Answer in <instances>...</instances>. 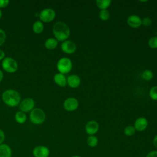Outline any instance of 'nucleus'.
<instances>
[{"instance_id": "obj_1", "label": "nucleus", "mask_w": 157, "mask_h": 157, "mask_svg": "<svg viewBox=\"0 0 157 157\" xmlns=\"http://www.w3.org/2000/svg\"><path fill=\"white\" fill-rule=\"evenodd\" d=\"M53 33L58 41L66 40L70 35L69 26L63 21H57L53 26Z\"/></svg>"}, {"instance_id": "obj_2", "label": "nucleus", "mask_w": 157, "mask_h": 157, "mask_svg": "<svg viewBox=\"0 0 157 157\" xmlns=\"http://www.w3.org/2000/svg\"><path fill=\"white\" fill-rule=\"evenodd\" d=\"M2 99L7 105L15 107L20 103L21 96L17 91L13 89H7L2 93Z\"/></svg>"}, {"instance_id": "obj_3", "label": "nucleus", "mask_w": 157, "mask_h": 157, "mask_svg": "<svg viewBox=\"0 0 157 157\" xmlns=\"http://www.w3.org/2000/svg\"><path fill=\"white\" fill-rule=\"evenodd\" d=\"M45 113L40 108H34L30 112L29 119L31 121L36 124H42L45 120Z\"/></svg>"}, {"instance_id": "obj_4", "label": "nucleus", "mask_w": 157, "mask_h": 157, "mask_svg": "<svg viewBox=\"0 0 157 157\" xmlns=\"http://www.w3.org/2000/svg\"><path fill=\"white\" fill-rule=\"evenodd\" d=\"M56 67L59 73L65 74L69 73L72 68V63L67 57H62L57 62Z\"/></svg>"}, {"instance_id": "obj_5", "label": "nucleus", "mask_w": 157, "mask_h": 157, "mask_svg": "<svg viewBox=\"0 0 157 157\" xmlns=\"http://www.w3.org/2000/svg\"><path fill=\"white\" fill-rule=\"evenodd\" d=\"M2 67L7 72H15L18 69V63L13 58L5 57L1 63Z\"/></svg>"}, {"instance_id": "obj_6", "label": "nucleus", "mask_w": 157, "mask_h": 157, "mask_svg": "<svg viewBox=\"0 0 157 157\" xmlns=\"http://www.w3.org/2000/svg\"><path fill=\"white\" fill-rule=\"evenodd\" d=\"M55 11L52 8H45L42 9L39 13V18L41 21L50 22L55 18Z\"/></svg>"}, {"instance_id": "obj_7", "label": "nucleus", "mask_w": 157, "mask_h": 157, "mask_svg": "<svg viewBox=\"0 0 157 157\" xmlns=\"http://www.w3.org/2000/svg\"><path fill=\"white\" fill-rule=\"evenodd\" d=\"M35 106V101L31 98H26L19 104V109L20 111L26 113L31 112Z\"/></svg>"}, {"instance_id": "obj_8", "label": "nucleus", "mask_w": 157, "mask_h": 157, "mask_svg": "<svg viewBox=\"0 0 157 157\" xmlns=\"http://www.w3.org/2000/svg\"><path fill=\"white\" fill-rule=\"evenodd\" d=\"M64 109L69 112L75 110L78 107V100L73 97H70L65 99L63 102Z\"/></svg>"}, {"instance_id": "obj_9", "label": "nucleus", "mask_w": 157, "mask_h": 157, "mask_svg": "<svg viewBox=\"0 0 157 157\" xmlns=\"http://www.w3.org/2000/svg\"><path fill=\"white\" fill-rule=\"evenodd\" d=\"M33 155L34 157H48L50 150L46 146L38 145L33 150Z\"/></svg>"}, {"instance_id": "obj_10", "label": "nucleus", "mask_w": 157, "mask_h": 157, "mask_svg": "<svg viewBox=\"0 0 157 157\" xmlns=\"http://www.w3.org/2000/svg\"><path fill=\"white\" fill-rule=\"evenodd\" d=\"M61 48L64 53L67 54H72L76 51L77 46L73 41L66 40L62 42Z\"/></svg>"}, {"instance_id": "obj_11", "label": "nucleus", "mask_w": 157, "mask_h": 157, "mask_svg": "<svg viewBox=\"0 0 157 157\" xmlns=\"http://www.w3.org/2000/svg\"><path fill=\"white\" fill-rule=\"evenodd\" d=\"M99 128V126L98 123L94 120H91L87 122L85 127V132L89 136H94L98 132Z\"/></svg>"}, {"instance_id": "obj_12", "label": "nucleus", "mask_w": 157, "mask_h": 157, "mask_svg": "<svg viewBox=\"0 0 157 157\" xmlns=\"http://www.w3.org/2000/svg\"><path fill=\"white\" fill-rule=\"evenodd\" d=\"M148 124V120L146 118L141 117L137 118L134 122V127L136 131H143L147 128Z\"/></svg>"}, {"instance_id": "obj_13", "label": "nucleus", "mask_w": 157, "mask_h": 157, "mask_svg": "<svg viewBox=\"0 0 157 157\" xmlns=\"http://www.w3.org/2000/svg\"><path fill=\"white\" fill-rule=\"evenodd\" d=\"M127 23L132 28H137L142 25V19L137 15H131L128 17Z\"/></svg>"}, {"instance_id": "obj_14", "label": "nucleus", "mask_w": 157, "mask_h": 157, "mask_svg": "<svg viewBox=\"0 0 157 157\" xmlns=\"http://www.w3.org/2000/svg\"><path fill=\"white\" fill-rule=\"evenodd\" d=\"M81 83L80 78L76 74H72L67 78V84L72 88H77Z\"/></svg>"}, {"instance_id": "obj_15", "label": "nucleus", "mask_w": 157, "mask_h": 157, "mask_svg": "<svg viewBox=\"0 0 157 157\" xmlns=\"http://www.w3.org/2000/svg\"><path fill=\"white\" fill-rule=\"evenodd\" d=\"M53 80L56 84L60 86H65L67 85V78L65 75L61 73H56L53 77Z\"/></svg>"}, {"instance_id": "obj_16", "label": "nucleus", "mask_w": 157, "mask_h": 157, "mask_svg": "<svg viewBox=\"0 0 157 157\" xmlns=\"http://www.w3.org/2000/svg\"><path fill=\"white\" fill-rule=\"evenodd\" d=\"M12 149L6 144H0V157H11Z\"/></svg>"}, {"instance_id": "obj_17", "label": "nucleus", "mask_w": 157, "mask_h": 157, "mask_svg": "<svg viewBox=\"0 0 157 157\" xmlns=\"http://www.w3.org/2000/svg\"><path fill=\"white\" fill-rule=\"evenodd\" d=\"M58 41L53 37H50L46 39L44 45L45 47L48 50H54L58 45Z\"/></svg>"}, {"instance_id": "obj_18", "label": "nucleus", "mask_w": 157, "mask_h": 157, "mask_svg": "<svg viewBox=\"0 0 157 157\" xmlns=\"http://www.w3.org/2000/svg\"><path fill=\"white\" fill-rule=\"evenodd\" d=\"M111 2L110 0H97L96 4L100 10H105L110 6Z\"/></svg>"}, {"instance_id": "obj_19", "label": "nucleus", "mask_w": 157, "mask_h": 157, "mask_svg": "<svg viewBox=\"0 0 157 157\" xmlns=\"http://www.w3.org/2000/svg\"><path fill=\"white\" fill-rule=\"evenodd\" d=\"M15 120L18 123L23 124L26 120V115L20 110L18 111L15 114Z\"/></svg>"}, {"instance_id": "obj_20", "label": "nucleus", "mask_w": 157, "mask_h": 157, "mask_svg": "<svg viewBox=\"0 0 157 157\" xmlns=\"http://www.w3.org/2000/svg\"><path fill=\"white\" fill-rule=\"evenodd\" d=\"M44 24L42 23V21H41L40 20H37L36 21L33 25V30L34 33L39 34L40 33H42L44 30Z\"/></svg>"}, {"instance_id": "obj_21", "label": "nucleus", "mask_w": 157, "mask_h": 157, "mask_svg": "<svg viewBox=\"0 0 157 157\" xmlns=\"http://www.w3.org/2000/svg\"><path fill=\"white\" fill-rule=\"evenodd\" d=\"M86 142L89 147L93 148L98 145V139L94 135V136H89L86 139Z\"/></svg>"}, {"instance_id": "obj_22", "label": "nucleus", "mask_w": 157, "mask_h": 157, "mask_svg": "<svg viewBox=\"0 0 157 157\" xmlns=\"http://www.w3.org/2000/svg\"><path fill=\"white\" fill-rule=\"evenodd\" d=\"M110 12L107 9L101 10L99 12V17L100 18L101 20L103 21L108 20L109 18H110Z\"/></svg>"}, {"instance_id": "obj_23", "label": "nucleus", "mask_w": 157, "mask_h": 157, "mask_svg": "<svg viewBox=\"0 0 157 157\" xmlns=\"http://www.w3.org/2000/svg\"><path fill=\"white\" fill-rule=\"evenodd\" d=\"M142 78L145 80H150L153 77V73L149 69L145 70L141 75Z\"/></svg>"}, {"instance_id": "obj_24", "label": "nucleus", "mask_w": 157, "mask_h": 157, "mask_svg": "<svg viewBox=\"0 0 157 157\" xmlns=\"http://www.w3.org/2000/svg\"><path fill=\"white\" fill-rule=\"evenodd\" d=\"M136 132V129L134 127V126H127L126 127H125V128L124 129V134L127 136H132L135 134Z\"/></svg>"}, {"instance_id": "obj_25", "label": "nucleus", "mask_w": 157, "mask_h": 157, "mask_svg": "<svg viewBox=\"0 0 157 157\" xmlns=\"http://www.w3.org/2000/svg\"><path fill=\"white\" fill-rule=\"evenodd\" d=\"M149 96L151 99L157 101V86H154L150 88L149 91Z\"/></svg>"}, {"instance_id": "obj_26", "label": "nucleus", "mask_w": 157, "mask_h": 157, "mask_svg": "<svg viewBox=\"0 0 157 157\" xmlns=\"http://www.w3.org/2000/svg\"><path fill=\"white\" fill-rule=\"evenodd\" d=\"M148 46L152 49L157 48V36L151 37L148 42Z\"/></svg>"}, {"instance_id": "obj_27", "label": "nucleus", "mask_w": 157, "mask_h": 157, "mask_svg": "<svg viewBox=\"0 0 157 157\" xmlns=\"http://www.w3.org/2000/svg\"><path fill=\"white\" fill-rule=\"evenodd\" d=\"M6 39V34L5 31L0 28V46L2 45Z\"/></svg>"}, {"instance_id": "obj_28", "label": "nucleus", "mask_w": 157, "mask_h": 157, "mask_svg": "<svg viewBox=\"0 0 157 157\" xmlns=\"http://www.w3.org/2000/svg\"><path fill=\"white\" fill-rule=\"evenodd\" d=\"M151 24V20L149 17H144L142 19V25L144 26H149Z\"/></svg>"}, {"instance_id": "obj_29", "label": "nucleus", "mask_w": 157, "mask_h": 157, "mask_svg": "<svg viewBox=\"0 0 157 157\" xmlns=\"http://www.w3.org/2000/svg\"><path fill=\"white\" fill-rule=\"evenodd\" d=\"M146 157H157V150H153L148 152Z\"/></svg>"}, {"instance_id": "obj_30", "label": "nucleus", "mask_w": 157, "mask_h": 157, "mask_svg": "<svg viewBox=\"0 0 157 157\" xmlns=\"http://www.w3.org/2000/svg\"><path fill=\"white\" fill-rule=\"evenodd\" d=\"M9 0H0V8L1 7H5L8 6L9 4Z\"/></svg>"}, {"instance_id": "obj_31", "label": "nucleus", "mask_w": 157, "mask_h": 157, "mask_svg": "<svg viewBox=\"0 0 157 157\" xmlns=\"http://www.w3.org/2000/svg\"><path fill=\"white\" fill-rule=\"evenodd\" d=\"M5 140V134L4 131L0 129V144H2Z\"/></svg>"}, {"instance_id": "obj_32", "label": "nucleus", "mask_w": 157, "mask_h": 157, "mask_svg": "<svg viewBox=\"0 0 157 157\" xmlns=\"http://www.w3.org/2000/svg\"><path fill=\"white\" fill-rule=\"evenodd\" d=\"M152 142H153V146H154L156 148H157V135H156V136L154 137Z\"/></svg>"}, {"instance_id": "obj_33", "label": "nucleus", "mask_w": 157, "mask_h": 157, "mask_svg": "<svg viewBox=\"0 0 157 157\" xmlns=\"http://www.w3.org/2000/svg\"><path fill=\"white\" fill-rule=\"evenodd\" d=\"M4 58H5V52L2 49H0V60L3 59Z\"/></svg>"}, {"instance_id": "obj_34", "label": "nucleus", "mask_w": 157, "mask_h": 157, "mask_svg": "<svg viewBox=\"0 0 157 157\" xmlns=\"http://www.w3.org/2000/svg\"><path fill=\"white\" fill-rule=\"evenodd\" d=\"M3 77H4V74L2 72V71L0 69V82L2 80L3 78Z\"/></svg>"}, {"instance_id": "obj_35", "label": "nucleus", "mask_w": 157, "mask_h": 157, "mask_svg": "<svg viewBox=\"0 0 157 157\" xmlns=\"http://www.w3.org/2000/svg\"><path fill=\"white\" fill-rule=\"evenodd\" d=\"M72 157H82V156H79V155H74V156H72Z\"/></svg>"}, {"instance_id": "obj_36", "label": "nucleus", "mask_w": 157, "mask_h": 157, "mask_svg": "<svg viewBox=\"0 0 157 157\" xmlns=\"http://www.w3.org/2000/svg\"><path fill=\"white\" fill-rule=\"evenodd\" d=\"M1 16H2V12H1V10L0 9V18H1Z\"/></svg>"}, {"instance_id": "obj_37", "label": "nucleus", "mask_w": 157, "mask_h": 157, "mask_svg": "<svg viewBox=\"0 0 157 157\" xmlns=\"http://www.w3.org/2000/svg\"><path fill=\"white\" fill-rule=\"evenodd\" d=\"M147 1H140V2H147Z\"/></svg>"}]
</instances>
